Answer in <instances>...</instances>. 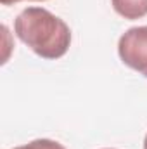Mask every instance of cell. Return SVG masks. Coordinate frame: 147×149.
Here are the masks:
<instances>
[{
    "mask_svg": "<svg viewBox=\"0 0 147 149\" xmlns=\"http://www.w3.org/2000/svg\"><path fill=\"white\" fill-rule=\"evenodd\" d=\"M14 149H66L62 144L55 142V141H50V139H35L24 146H19V148Z\"/></svg>",
    "mask_w": 147,
    "mask_h": 149,
    "instance_id": "4",
    "label": "cell"
},
{
    "mask_svg": "<svg viewBox=\"0 0 147 149\" xmlns=\"http://www.w3.org/2000/svg\"><path fill=\"white\" fill-rule=\"evenodd\" d=\"M106 149H109V148H106Z\"/></svg>",
    "mask_w": 147,
    "mask_h": 149,
    "instance_id": "7",
    "label": "cell"
},
{
    "mask_svg": "<svg viewBox=\"0 0 147 149\" xmlns=\"http://www.w3.org/2000/svg\"><path fill=\"white\" fill-rule=\"evenodd\" d=\"M112 9L125 19H140L147 16V0H111Z\"/></svg>",
    "mask_w": 147,
    "mask_h": 149,
    "instance_id": "3",
    "label": "cell"
},
{
    "mask_svg": "<svg viewBox=\"0 0 147 149\" xmlns=\"http://www.w3.org/2000/svg\"><path fill=\"white\" fill-rule=\"evenodd\" d=\"M17 38L43 59L62 57L71 45L69 26L43 7H28L14 21Z\"/></svg>",
    "mask_w": 147,
    "mask_h": 149,
    "instance_id": "1",
    "label": "cell"
},
{
    "mask_svg": "<svg viewBox=\"0 0 147 149\" xmlns=\"http://www.w3.org/2000/svg\"><path fill=\"white\" fill-rule=\"evenodd\" d=\"M2 5H12V3H17V2H23V0H0ZM30 2H45V0H30Z\"/></svg>",
    "mask_w": 147,
    "mask_h": 149,
    "instance_id": "5",
    "label": "cell"
},
{
    "mask_svg": "<svg viewBox=\"0 0 147 149\" xmlns=\"http://www.w3.org/2000/svg\"><path fill=\"white\" fill-rule=\"evenodd\" d=\"M144 149H147V135H146V139H144Z\"/></svg>",
    "mask_w": 147,
    "mask_h": 149,
    "instance_id": "6",
    "label": "cell"
},
{
    "mask_svg": "<svg viewBox=\"0 0 147 149\" xmlns=\"http://www.w3.org/2000/svg\"><path fill=\"white\" fill-rule=\"evenodd\" d=\"M119 59L147 78V26H135L125 31L118 42Z\"/></svg>",
    "mask_w": 147,
    "mask_h": 149,
    "instance_id": "2",
    "label": "cell"
}]
</instances>
